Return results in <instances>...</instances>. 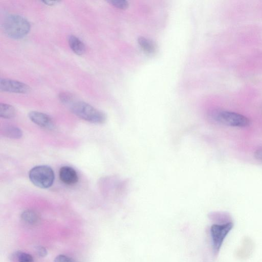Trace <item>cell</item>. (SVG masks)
<instances>
[{"label": "cell", "mask_w": 262, "mask_h": 262, "mask_svg": "<svg viewBox=\"0 0 262 262\" xmlns=\"http://www.w3.org/2000/svg\"><path fill=\"white\" fill-rule=\"evenodd\" d=\"M254 157L257 160L262 162V148L256 150Z\"/></svg>", "instance_id": "cell-19"}, {"label": "cell", "mask_w": 262, "mask_h": 262, "mask_svg": "<svg viewBox=\"0 0 262 262\" xmlns=\"http://www.w3.org/2000/svg\"><path fill=\"white\" fill-rule=\"evenodd\" d=\"M36 251L37 254L40 256V257H45L48 254V252L46 249L41 246H38L36 248Z\"/></svg>", "instance_id": "cell-18"}, {"label": "cell", "mask_w": 262, "mask_h": 262, "mask_svg": "<svg viewBox=\"0 0 262 262\" xmlns=\"http://www.w3.org/2000/svg\"><path fill=\"white\" fill-rule=\"evenodd\" d=\"M233 227L232 222L223 224H215L210 227V236L212 246L214 253L220 251L226 236Z\"/></svg>", "instance_id": "cell-5"}, {"label": "cell", "mask_w": 262, "mask_h": 262, "mask_svg": "<svg viewBox=\"0 0 262 262\" xmlns=\"http://www.w3.org/2000/svg\"><path fill=\"white\" fill-rule=\"evenodd\" d=\"M3 29L5 33L13 39H21L29 32L31 26L29 21L24 16L10 14L3 21Z\"/></svg>", "instance_id": "cell-1"}, {"label": "cell", "mask_w": 262, "mask_h": 262, "mask_svg": "<svg viewBox=\"0 0 262 262\" xmlns=\"http://www.w3.org/2000/svg\"><path fill=\"white\" fill-rule=\"evenodd\" d=\"M29 177L34 185L41 188L50 187L55 179L53 170L48 165L34 167L30 170Z\"/></svg>", "instance_id": "cell-3"}, {"label": "cell", "mask_w": 262, "mask_h": 262, "mask_svg": "<svg viewBox=\"0 0 262 262\" xmlns=\"http://www.w3.org/2000/svg\"><path fill=\"white\" fill-rule=\"evenodd\" d=\"M54 262H75L72 258L64 255L60 254L57 255L55 259Z\"/></svg>", "instance_id": "cell-17"}, {"label": "cell", "mask_w": 262, "mask_h": 262, "mask_svg": "<svg viewBox=\"0 0 262 262\" xmlns=\"http://www.w3.org/2000/svg\"><path fill=\"white\" fill-rule=\"evenodd\" d=\"M20 217L25 222L31 224H37L40 220L39 215L35 211L31 209L24 210L21 214Z\"/></svg>", "instance_id": "cell-10"}, {"label": "cell", "mask_w": 262, "mask_h": 262, "mask_svg": "<svg viewBox=\"0 0 262 262\" xmlns=\"http://www.w3.org/2000/svg\"><path fill=\"white\" fill-rule=\"evenodd\" d=\"M68 43L72 50L77 55H82L85 51L84 43L77 36L71 35L68 37Z\"/></svg>", "instance_id": "cell-9"}, {"label": "cell", "mask_w": 262, "mask_h": 262, "mask_svg": "<svg viewBox=\"0 0 262 262\" xmlns=\"http://www.w3.org/2000/svg\"><path fill=\"white\" fill-rule=\"evenodd\" d=\"M138 42L141 49L146 53L150 54L155 53L156 46L150 40L144 37H140L138 39Z\"/></svg>", "instance_id": "cell-12"}, {"label": "cell", "mask_w": 262, "mask_h": 262, "mask_svg": "<svg viewBox=\"0 0 262 262\" xmlns=\"http://www.w3.org/2000/svg\"><path fill=\"white\" fill-rule=\"evenodd\" d=\"M42 3L48 6H53L58 3L59 1H42Z\"/></svg>", "instance_id": "cell-20"}, {"label": "cell", "mask_w": 262, "mask_h": 262, "mask_svg": "<svg viewBox=\"0 0 262 262\" xmlns=\"http://www.w3.org/2000/svg\"><path fill=\"white\" fill-rule=\"evenodd\" d=\"M11 258L16 262H33L34 259L30 254L22 251H16L12 254Z\"/></svg>", "instance_id": "cell-14"}, {"label": "cell", "mask_w": 262, "mask_h": 262, "mask_svg": "<svg viewBox=\"0 0 262 262\" xmlns=\"http://www.w3.org/2000/svg\"><path fill=\"white\" fill-rule=\"evenodd\" d=\"M71 110L77 117L92 123L101 124L106 120L104 113L85 102H74L71 105Z\"/></svg>", "instance_id": "cell-2"}, {"label": "cell", "mask_w": 262, "mask_h": 262, "mask_svg": "<svg viewBox=\"0 0 262 262\" xmlns=\"http://www.w3.org/2000/svg\"><path fill=\"white\" fill-rule=\"evenodd\" d=\"M0 90L2 91L26 94L29 93L30 87L27 84L20 81L7 78H1L0 80Z\"/></svg>", "instance_id": "cell-6"}, {"label": "cell", "mask_w": 262, "mask_h": 262, "mask_svg": "<svg viewBox=\"0 0 262 262\" xmlns=\"http://www.w3.org/2000/svg\"><path fill=\"white\" fill-rule=\"evenodd\" d=\"M2 134L6 137L11 139H19L23 136L22 130L17 126L8 125L2 130Z\"/></svg>", "instance_id": "cell-11"}, {"label": "cell", "mask_w": 262, "mask_h": 262, "mask_svg": "<svg viewBox=\"0 0 262 262\" xmlns=\"http://www.w3.org/2000/svg\"><path fill=\"white\" fill-rule=\"evenodd\" d=\"M212 118L217 122L226 125L245 127L250 125V120L246 116L233 112L215 111L212 113Z\"/></svg>", "instance_id": "cell-4"}, {"label": "cell", "mask_w": 262, "mask_h": 262, "mask_svg": "<svg viewBox=\"0 0 262 262\" xmlns=\"http://www.w3.org/2000/svg\"><path fill=\"white\" fill-rule=\"evenodd\" d=\"M29 118L35 124L43 128L52 130L55 128L52 119L43 113L32 111L29 114Z\"/></svg>", "instance_id": "cell-7"}, {"label": "cell", "mask_w": 262, "mask_h": 262, "mask_svg": "<svg viewBox=\"0 0 262 262\" xmlns=\"http://www.w3.org/2000/svg\"><path fill=\"white\" fill-rule=\"evenodd\" d=\"M15 114L14 107L10 104L1 103L0 104V116L5 119L13 118Z\"/></svg>", "instance_id": "cell-13"}, {"label": "cell", "mask_w": 262, "mask_h": 262, "mask_svg": "<svg viewBox=\"0 0 262 262\" xmlns=\"http://www.w3.org/2000/svg\"><path fill=\"white\" fill-rule=\"evenodd\" d=\"M108 2L120 9H125L128 6V3L126 0H110Z\"/></svg>", "instance_id": "cell-16"}, {"label": "cell", "mask_w": 262, "mask_h": 262, "mask_svg": "<svg viewBox=\"0 0 262 262\" xmlns=\"http://www.w3.org/2000/svg\"><path fill=\"white\" fill-rule=\"evenodd\" d=\"M58 99L60 101L64 104L71 105L74 101V96L70 93L62 92L59 94Z\"/></svg>", "instance_id": "cell-15"}, {"label": "cell", "mask_w": 262, "mask_h": 262, "mask_svg": "<svg viewBox=\"0 0 262 262\" xmlns=\"http://www.w3.org/2000/svg\"><path fill=\"white\" fill-rule=\"evenodd\" d=\"M59 177L60 181L67 185H74L78 181V176L76 170L68 166L60 168Z\"/></svg>", "instance_id": "cell-8"}]
</instances>
